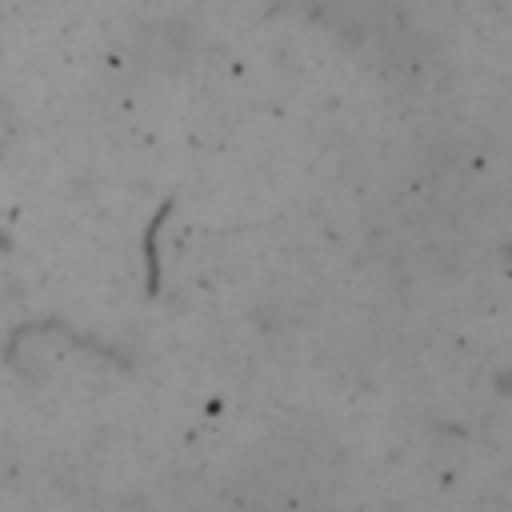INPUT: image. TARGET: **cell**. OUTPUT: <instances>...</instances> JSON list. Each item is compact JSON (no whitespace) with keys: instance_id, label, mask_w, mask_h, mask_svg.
Segmentation results:
<instances>
[{"instance_id":"6da1fadb","label":"cell","mask_w":512,"mask_h":512,"mask_svg":"<svg viewBox=\"0 0 512 512\" xmlns=\"http://www.w3.org/2000/svg\"><path fill=\"white\" fill-rule=\"evenodd\" d=\"M136 60L160 76L184 72L196 60V28L180 16H164V20L144 24L136 36Z\"/></svg>"},{"instance_id":"7a4b0ae2","label":"cell","mask_w":512,"mask_h":512,"mask_svg":"<svg viewBox=\"0 0 512 512\" xmlns=\"http://www.w3.org/2000/svg\"><path fill=\"white\" fill-rule=\"evenodd\" d=\"M16 132H20L16 108H12V100L0 92V156H8V148L16 144Z\"/></svg>"}]
</instances>
